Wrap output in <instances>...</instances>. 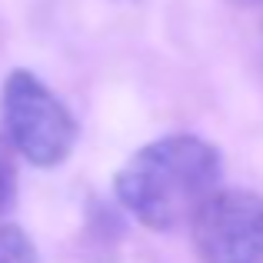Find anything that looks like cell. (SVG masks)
I'll return each instance as SVG.
<instances>
[{
	"label": "cell",
	"mask_w": 263,
	"mask_h": 263,
	"mask_svg": "<svg viewBox=\"0 0 263 263\" xmlns=\"http://www.w3.org/2000/svg\"><path fill=\"white\" fill-rule=\"evenodd\" d=\"M220 180L223 160L210 140L170 134L127 157L114 177V193L137 223L170 233L190 227L197 210L220 190Z\"/></svg>",
	"instance_id": "obj_1"
},
{
	"label": "cell",
	"mask_w": 263,
	"mask_h": 263,
	"mask_svg": "<svg viewBox=\"0 0 263 263\" xmlns=\"http://www.w3.org/2000/svg\"><path fill=\"white\" fill-rule=\"evenodd\" d=\"M4 134L33 167H60L77 147L80 127L57 93L33 70H10L0 90Z\"/></svg>",
	"instance_id": "obj_2"
},
{
	"label": "cell",
	"mask_w": 263,
	"mask_h": 263,
	"mask_svg": "<svg viewBox=\"0 0 263 263\" xmlns=\"http://www.w3.org/2000/svg\"><path fill=\"white\" fill-rule=\"evenodd\" d=\"M200 263H263V193L220 186L190 220Z\"/></svg>",
	"instance_id": "obj_3"
},
{
	"label": "cell",
	"mask_w": 263,
	"mask_h": 263,
	"mask_svg": "<svg viewBox=\"0 0 263 263\" xmlns=\"http://www.w3.org/2000/svg\"><path fill=\"white\" fill-rule=\"evenodd\" d=\"M0 263H40L33 240L13 223H0Z\"/></svg>",
	"instance_id": "obj_4"
},
{
	"label": "cell",
	"mask_w": 263,
	"mask_h": 263,
	"mask_svg": "<svg viewBox=\"0 0 263 263\" xmlns=\"http://www.w3.org/2000/svg\"><path fill=\"white\" fill-rule=\"evenodd\" d=\"M13 143L7 140V134L0 137V217L17 206V163H13Z\"/></svg>",
	"instance_id": "obj_5"
},
{
	"label": "cell",
	"mask_w": 263,
	"mask_h": 263,
	"mask_svg": "<svg viewBox=\"0 0 263 263\" xmlns=\"http://www.w3.org/2000/svg\"><path fill=\"white\" fill-rule=\"evenodd\" d=\"M230 4H237V7H260L263 0H230Z\"/></svg>",
	"instance_id": "obj_6"
}]
</instances>
